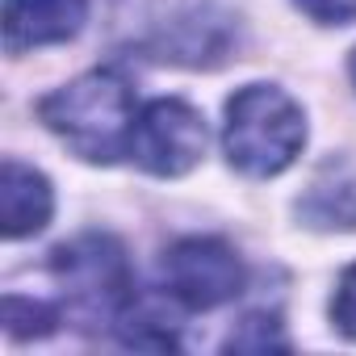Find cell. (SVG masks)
<instances>
[{
	"label": "cell",
	"instance_id": "6da1fadb",
	"mask_svg": "<svg viewBox=\"0 0 356 356\" xmlns=\"http://www.w3.org/2000/svg\"><path fill=\"white\" fill-rule=\"evenodd\" d=\"M38 118L88 163H113L130 155L138 105L118 72H88L38 101Z\"/></svg>",
	"mask_w": 356,
	"mask_h": 356
},
{
	"label": "cell",
	"instance_id": "7a4b0ae2",
	"mask_svg": "<svg viewBox=\"0 0 356 356\" xmlns=\"http://www.w3.org/2000/svg\"><path fill=\"white\" fill-rule=\"evenodd\" d=\"M306 147V113L277 84H248L227 101L222 151L243 176H277Z\"/></svg>",
	"mask_w": 356,
	"mask_h": 356
},
{
	"label": "cell",
	"instance_id": "3957f363",
	"mask_svg": "<svg viewBox=\"0 0 356 356\" xmlns=\"http://www.w3.org/2000/svg\"><path fill=\"white\" fill-rule=\"evenodd\" d=\"M206 155V122L181 97H159L138 109L130 159L151 176H185Z\"/></svg>",
	"mask_w": 356,
	"mask_h": 356
},
{
	"label": "cell",
	"instance_id": "277c9868",
	"mask_svg": "<svg viewBox=\"0 0 356 356\" xmlns=\"http://www.w3.org/2000/svg\"><path fill=\"white\" fill-rule=\"evenodd\" d=\"M55 277L92 314L122 318L126 306H134V281H130L126 252L109 235H84L76 243H63L55 252Z\"/></svg>",
	"mask_w": 356,
	"mask_h": 356
},
{
	"label": "cell",
	"instance_id": "5b68a950",
	"mask_svg": "<svg viewBox=\"0 0 356 356\" xmlns=\"http://www.w3.org/2000/svg\"><path fill=\"white\" fill-rule=\"evenodd\" d=\"M163 277H168V293L185 302L189 310H214L243 289V264L235 248L206 235L172 243L163 256Z\"/></svg>",
	"mask_w": 356,
	"mask_h": 356
},
{
	"label": "cell",
	"instance_id": "8992f818",
	"mask_svg": "<svg viewBox=\"0 0 356 356\" xmlns=\"http://www.w3.org/2000/svg\"><path fill=\"white\" fill-rule=\"evenodd\" d=\"M0 22H5V51L22 55L76 38L88 22V0H5Z\"/></svg>",
	"mask_w": 356,
	"mask_h": 356
},
{
	"label": "cell",
	"instance_id": "52a82bcc",
	"mask_svg": "<svg viewBox=\"0 0 356 356\" xmlns=\"http://www.w3.org/2000/svg\"><path fill=\"white\" fill-rule=\"evenodd\" d=\"M55 214V193L42 172L5 159L0 163V231L5 239H26L38 235Z\"/></svg>",
	"mask_w": 356,
	"mask_h": 356
},
{
	"label": "cell",
	"instance_id": "ba28073f",
	"mask_svg": "<svg viewBox=\"0 0 356 356\" xmlns=\"http://www.w3.org/2000/svg\"><path fill=\"white\" fill-rule=\"evenodd\" d=\"M302 214L314 227H356V181L314 185V193L306 197Z\"/></svg>",
	"mask_w": 356,
	"mask_h": 356
},
{
	"label": "cell",
	"instance_id": "9c48e42d",
	"mask_svg": "<svg viewBox=\"0 0 356 356\" xmlns=\"http://www.w3.org/2000/svg\"><path fill=\"white\" fill-rule=\"evenodd\" d=\"M0 318H5V331L9 335H47L55 327V310L42 306V302H26V298H5L0 306Z\"/></svg>",
	"mask_w": 356,
	"mask_h": 356
},
{
	"label": "cell",
	"instance_id": "30bf717a",
	"mask_svg": "<svg viewBox=\"0 0 356 356\" xmlns=\"http://www.w3.org/2000/svg\"><path fill=\"white\" fill-rule=\"evenodd\" d=\"M231 348H239V352H264V348H285V339H281V331H277V318L252 314V318H243V327L231 335Z\"/></svg>",
	"mask_w": 356,
	"mask_h": 356
},
{
	"label": "cell",
	"instance_id": "8fae6325",
	"mask_svg": "<svg viewBox=\"0 0 356 356\" xmlns=\"http://www.w3.org/2000/svg\"><path fill=\"white\" fill-rule=\"evenodd\" d=\"M331 318H335V327H339L348 339H356V264H352V268L339 277V285H335Z\"/></svg>",
	"mask_w": 356,
	"mask_h": 356
},
{
	"label": "cell",
	"instance_id": "7c38bea8",
	"mask_svg": "<svg viewBox=\"0 0 356 356\" xmlns=\"http://www.w3.org/2000/svg\"><path fill=\"white\" fill-rule=\"evenodd\" d=\"M293 5L318 26H352L356 22V0H293Z\"/></svg>",
	"mask_w": 356,
	"mask_h": 356
},
{
	"label": "cell",
	"instance_id": "4fadbf2b",
	"mask_svg": "<svg viewBox=\"0 0 356 356\" xmlns=\"http://www.w3.org/2000/svg\"><path fill=\"white\" fill-rule=\"evenodd\" d=\"M352 84H356V51H352Z\"/></svg>",
	"mask_w": 356,
	"mask_h": 356
}]
</instances>
